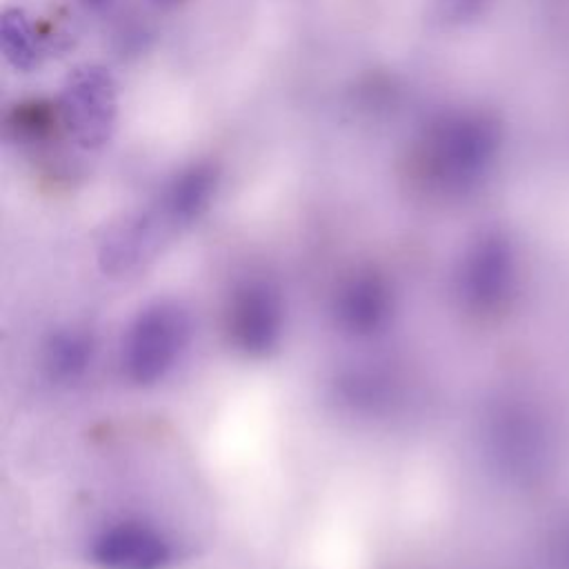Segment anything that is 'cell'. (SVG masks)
<instances>
[{
  "label": "cell",
  "mask_w": 569,
  "mask_h": 569,
  "mask_svg": "<svg viewBox=\"0 0 569 569\" xmlns=\"http://www.w3.org/2000/svg\"><path fill=\"white\" fill-rule=\"evenodd\" d=\"M189 336L191 320L178 302L158 300L144 307L122 340L120 365L124 378L138 387L156 385L180 360Z\"/></svg>",
  "instance_id": "1"
},
{
  "label": "cell",
  "mask_w": 569,
  "mask_h": 569,
  "mask_svg": "<svg viewBox=\"0 0 569 569\" xmlns=\"http://www.w3.org/2000/svg\"><path fill=\"white\" fill-rule=\"evenodd\" d=\"M89 556L100 569H164L173 549L160 529L140 520H120L91 540Z\"/></svg>",
  "instance_id": "6"
},
{
  "label": "cell",
  "mask_w": 569,
  "mask_h": 569,
  "mask_svg": "<svg viewBox=\"0 0 569 569\" xmlns=\"http://www.w3.org/2000/svg\"><path fill=\"white\" fill-rule=\"evenodd\" d=\"M393 313V291L389 280L373 271L360 269L349 276L336 291L333 316L349 336L367 338L385 329Z\"/></svg>",
  "instance_id": "7"
},
{
  "label": "cell",
  "mask_w": 569,
  "mask_h": 569,
  "mask_svg": "<svg viewBox=\"0 0 569 569\" xmlns=\"http://www.w3.org/2000/svg\"><path fill=\"white\" fill-rule=\"evenodd\" d=\"M87 4H91V7H100V4H104L107 0H84Z\"/></svg>",
  "instance_id": "12"
},
{
  "label": "cell",
  "mask_w": 569,
  "mask_h": 569,
  "mask_svg": "<svg viewBox=\"0 0 569 569\" xmlns=\"http://www.w3.org/2000/svg\"><path fill=\"white\" fill-rule=\"evenodd\" d=\"M485 136L462 118L431 122L409 149V178L422 189H451L482 158Z\"/></svg>",
  "instance_id": "3"
},
{
  "label": "cell",
  "mask_w": 569,
  "mask_h": 569,
  "mask_svg": "<svg viewBox=\"0 0 569 569\" xmlns=\"http://www.w3.org/2000/svg\"><path fill=\"white\" fill-rule=\"evenodd\" d=\"M0 42L9 64L18 71H31L40 64V38L22 9H7L0 18Z\"/></svg>",
  "instance_id": "9"
},
{
  "label": "cell",
  "mask_w": 569,
  "mask_h": 569,
  "mask_svg": "<svg viewBox=\"0 0 569 569\" xmlns=\"http://www.w3.org/2000/svg\"><path fill=\"white\" fill-rule=\"evenodd\" d=\"M187 227L169 196L160 191L149 204L124 216L104 233L98 262L109 276L131 273L151 262Z\"/></svg>",
  "instance_id": "4"
},
{
  "label": "cell",
  "mask_w": 569,
  "mask_h": 569,
  "mask_svg": "<svg viewBox=\"0 0 569 569\" xmlns=\"http://www.w3.org/2000/svg\"><path fill=\"white\" fill-rule=\"evenodd\" d=\"M284 331V300L280 289L264 280L251 278L240 282L224 309V333L229 345L249 358L269 356Z\"/></svg>",
  "instance_id": "5"
},
{
  "label": "cell",
  "mask_w": 569,
  "mask_h": 569,
  "mask_svg": "<svg viewBox=\"0 0 569 569\" xmlns=\"http://www.w3.org/2000/svg\"><path fill=\"white\" fill-rule=\"evenodd\" d=\"M156 4H162V7H171V4H178L180 0H153Z\"/></svg>",
  "instance_id": "11"
},
{
  "label": "cell",
  "mask_w": 569,
  "mask_h": 569,
  "mask_svg": "<svg viewBox=\"0 0 569 569\" xmlns=\"http://www.w3.org/2000/svg\"><path fill=\"white\" fill-rule=\"evenodd\" d=\"M93 336L78 327L58 329L44 345V369L51 380L76 382L93 360Z\"/></svg>",
  "instance_id": "8"
},
{
  "label": "cell",
  "mask_w": 569,
  "mask_h": 569,
  "mask_svg": "<svg viewBox=\"0 0 569 569\" xmlns=\"http://www.w3.org/2000/svg\"><path fill=\"white\" fill-rule=\"evenodd\" d=\"M9 131L18 142L36 144L47 140L56 129L60 127V116H58V104L53 102H42V100H31L16 104L7 120Z\"/></svg>",
  "instance_id": "10"
},
{
  "label": "cell",
  "mask_w": 569,
  "mask_h": 569,
  "mask_svg": "<svg viewBox=\"0 0 569 569\" xmlns=\"http://www.w3.org/2000/svg\"><path fill=\"white\" fill-rule=\"evenodd\" d=\"M64 136L84 151L109 144L118 120V84L107 67H76L56 100Z\"/></svg>",
  "instance_id": "2"
}]
</instances>
